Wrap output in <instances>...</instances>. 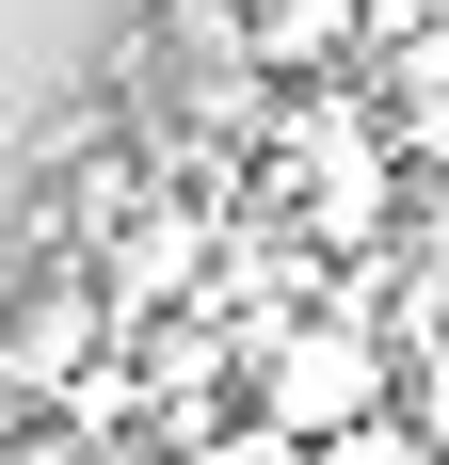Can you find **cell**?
I'll return each mask as SVG.
<instances>
[{"instance_id": "cell-9", "label": "cell", "mask_w": 449, "mask_h": 465, "mask_svg": "<svg viewBox=\"0 0 449 465\" xmlns=\"http://www.w3.org/2000/svg\"><path fill=\"white\" fill-rule=\"evenodd\" d=\"M0 418H16V401H0Z\"/></svg>"}, {"instance_id": "cell-7", "label": "cell", "mask_w": 449, "mask_h": 465, "mask_svg": "<svg viewBox=\"0 0 449 465\" xmlns=\"http://www.w3.org/2000/svg\"><path fill=\"white\" fill-rule=\"evenodd\" d=\"M193 465H321V433H289V418L241 401V418H209V450H193Z\"/></svg>"}, {"instance_id": "cell-5", "label": "cell", "mask_w": 449, "mask_h": 465, "mask_svg": "<svg viewBox=\"0 0 449 465\" xmlns=\"http://www.w3.org/2000/svg\"><path fill=\"white\" fill-rule=\"evenodd\" d=\"M369 81H385V129H402V161H417V177H449V16H434V33H402Z\"/></svg>"}, {"instance_id": "cell-8", "label": "cell", "mask_w": 449, "mask_h": 465, "mask_svg": "<svg viewBox=\"0 0 449 465\" xmlns=\"http://www.w3.org/2000/svg\"><path fill=\"white\" fill-rule=\"evenodd\" d=\"M96 465H193V433H161V418H129V433H96Z\"/></svg>"}, {"instance_id": "cell-2", "label": "cell", "mask_w": 449, "mask_h": 465, "mask_svg": "<svg viewBox=\"0 0 449 465\" xmlns=\"http://www.w3.org/2000/svg\"><path fill=\"white\" fill-rule=\"evenodd\" d=\"M369 401H402V370H385V322H369V305H305V322H273V353H257V418L337 433V418H369Z\"/></svg>"}, {"instance_id": "cell-3", "label": "cell", "mask_w": 449, "mask_h": 465, "mask_svg": "<svg viewBox=\"0 0 449 465\" xmlns=\"http://www.w3.org/2000/svg\"><path fill=\"white\" fill-rule=\"evenodd\" d=\"M241 64L273 96L289 81H354L369 64V0H241Z\"/></svg>"}, {"instance_id": "cell-6", "label": "cell", "mask_w": 449, "mask_h": 465, "mask_svg": "<svg viewBox=\"0 0 449 465\" xmlns=\"http://www.w3.org/2000/svg\"><path fill=\"white\" fill-rule=\"evenodd\" d=\"M321 465H434V418H417V401H369V418L321 433Z\"/></svg>"}, {"instance_id": "cell-4", "label": "cell", "mask_w": 449, "mask_h": 465, "mask_svg": "<svg viewBox=\"0 0 449 465\" xmlns=\"http://www.w3.org/2000/svg\"><path fill=\"white\" fill-rule=\"evenodd\" d=\"M96 273H113V305H129V322H161L177 289H209V209L145 193V209H129V241H96Z\"/></svg>"}, {"instance_id": "cell-1", "label": "cell", "mask_w": 449, "mask_h": 465, "mask_svg": "<svg viewBox=\"0 0 449 465\" xmlns=\"http://www.w3.org/2000/svg\"><path fill=\"white\" fill-rule=\"evenodd\" d=\"M96 353H129L113 273L96 257H16V289H0V401H65Z\"/></svg>"}]
</instances>
